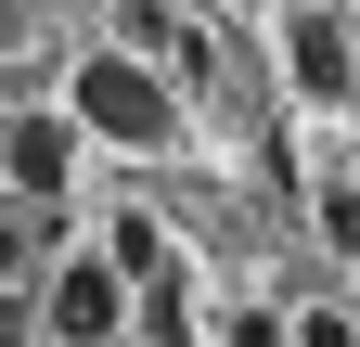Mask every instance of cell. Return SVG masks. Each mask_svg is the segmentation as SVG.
I'll list each match as a JSON object with an SVG mask.
<instances>
[{
  "mask_svg": "<svg viewBox=\"0 0 360 347\" xmlns=\"http://www.w3.org/2000/svg\"><path fill=\"white\" fill-rule=\"evenodd\" d=\"M309 219H322V244L360 257V193H347V181H322V206H309Z\"/></svg>",
  "mask_w": 360,
  "mask_h": 347,
  "instance_id": "5b68a950",
  "label": "cell"
},
{
  "mask_svg": "<svg viewBox=\"0 0 360 347\" xmlns=\"http://www.w3.org/2000/svg\"><path fill=\"white\" fill-rule=\"evenodd\" d=\"M296 347H360V322H335V309H309V322H296Z\"/></svg>",
  "mask_w": 360,
  "mask_h": 347,
  "instance_id": "8992f818",
  "label": "cell"
},
{
  "mask_svg": "<svg viewBox=\"0 0 360 347\" xmlns=\"http://www.w3.org/2000/svg\"><path fill=\"white\" fill-rule=\"evenodd\" d=\"M77 129H103V142H129V155H167L180 142V103H167V77L142 52H90L77 65Z\"/></svg>",
  "mask_w": 360,
  "mask_h": 347,
  "instance_id": "6da1fadb",
  "label": "cell"
},
{
  "mask_svg": "<svg viewBox=\"0 0 360 347\" xmlns=\"http://www.w3.org/2000/svg\"><path fill=\"white\" fill-rule=\"evenodd\" d=\"M39 322H52L65 347H103L129 322V270L116 257H77V270H52V296H39Z\"/></svg>",
  "mask_w": 360,
  "mask_h": 347,
  "instance_id": "7a4b0ae2",
  "label": "cell"
},
{
  "mask_svg": "<svg viewBox=\"0 0 360 347\" xmlns=\"http://www.w3.org/2000/svg\"><path fill=\"white\" fill-rule=\"evenodd\" d=\"M0 347H26V296H0Z\"/></svg>",
  "mask_w": 360,
  "mask_h": 347,
  "instance_id": "52a82bcc",
  "label": "cell"
},
{
  "mask_svg": "<svg viewBox=\"0 0 360 347\" xmlns=\"http://www.w3.org/2000/svg\"><path fill=\"white\" fill-rule=\"evenodd\" d=\"M0 181H13V116H0Z\"/></svg>",
  "mask_w": 360,
  "mask_h": 347,
  "instance_id": "ba28073f",
  "label": "cell"
},
{
  "mask_svg": "<svg viewBox=\"0 0 360 347\" xmlns=\"http://www.w3.org/2000/svg\"><path fill=\"white\" fill-rule=\"evenodd\" d=\"M283 77H296L309 103H347V77H360L347 26H335V13H283Z\"/></svg>",
  "mask_w": 360,
  "mask_h": 347,
  "instance_id": "3957f363",
  "label": "cell"
},
{
  "mask_svg": "<svg viewBox=\"0 0 360 347\" xmlns=\"http://www.w3.org/2000/svg\"><path fill=\"white\" fill-rule=\"evenodd\" d=\"M65 167H77V116H13V193H26V206H52V193H65Z\"/></svg>",
  "mask_w": 360,
  "mask_h": 347,
  "instance_id": "277c9868",
  "label": "cell"
}]
</instances>
